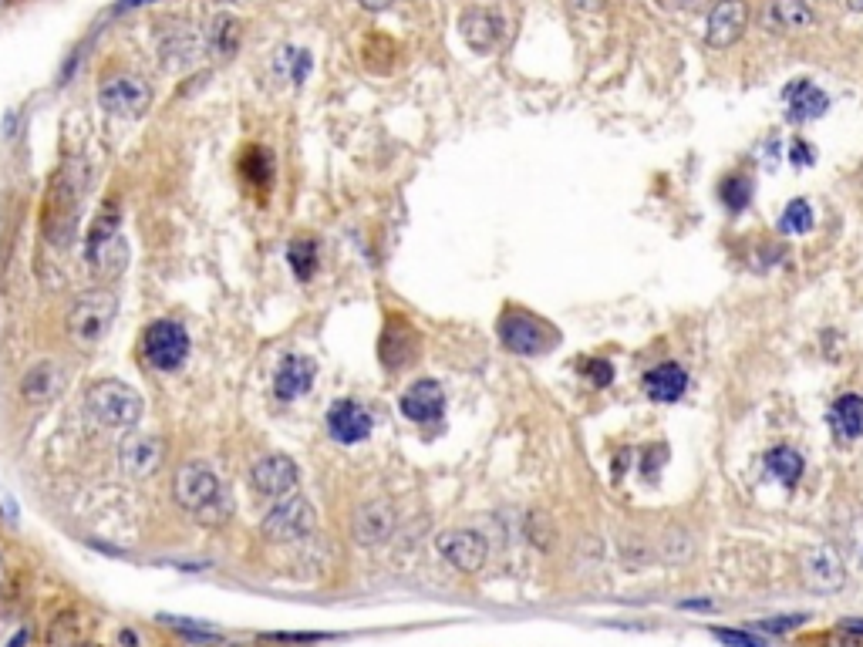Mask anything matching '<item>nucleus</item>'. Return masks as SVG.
<instances>
[{
	"label": "nucleus",
	"instance_id": "obj_32",
	"mask_svg": "<svg viewBox=\"0 0 863 647\" xmlns=\"http://www.w3.org/2000/svg\"><path fill=\"white\" fill-rule=\"evenodd\" d=\"M779 230L786 236H803L813 230V206L806 199H793L786 209H783V220H779Z\"/></svg>",
	"mask_w": 863,
	"mask_h": 647
},
{
	"label": "nucleus",
	"instance_id": "obj_37",
	"mask_svg": "<svg viewBox=\"0 0 863 647\" xmlns=\"http://www.w3.org/2000/svg\"><path fill=\"white\" fill-rule=\"evenodd\" d=\"M803 621H806L803 614H796V617H766V621H759V627H762V631H769V634H786V631H796Z\"/></svg>",
	"mask_w": 863,
	"mask_h": 647
},
{
	"label": "nucleus",
	"instance_id": "obj_2",
	"mask_svg": "<svg viewBox=\"0 0 863 647\" xmlns=\"http://www.w3.org/2000/svg\"><path fill=\"white\" fill-rule=\"evenodd\" d=\"M172 499L189 519H196L206 530H216L233 516V496L226 482L206 466V462H186L172 479Z\"/></svg>",
	"mask_w": 863,
	"mask_h": 647
},
{
	"label": "nucleus",
	"instance_id": "obj_41",
	"mask_svg": "<svg viewBox=\"0 0 863 647\" xmlns=\"http://www.w3.org/2000/svg\"><path fill=\"white\" fill-rule=\"evenodd\" d=\"M840 631H847V634H863V617H847V621L840 624Z\"/></svg>",
	"mask_w": 863,
	"mask_h": 647
},
{
	"label": "nucleus",
	"instance_id": "obj_24",
	"mask_svg": "<svg viewBox=\"0 0 863 647\" xmlns=\"http://www.w3.org/2000/svg\"><path fill=\"white\" fill-rule=\"evenodd\" d=\"M118 226H122V203L112 196L105 199L102 209H98L95 223L88 226V236H85V260H92L98 250H105L108 243L118 240Z\"/></svg>",
	"mask_w": 863,
	"mask_h": 647
},
{
	"label": "nucleus",
	"instance_id": "obj_27",
	"mask_svg": "<svg viewBox=\"0 0 863 647\" xmlns=\"http://www.w3.org/2000/svg\"><path fill=\"white\" fill-rule=\"evenodd\" d=\"M772 24L779 31H799L813 24V7L806 0H772Z\"/></svg>",
	"mask_w": 863,
	"mask_h": 647
},
{
	"label": "nucleus",
	"instance_id": "obj_39",
	"mask_svg": "<svg viewBox=\"0 0 863 647\" xmlns=\"http://www.w3.org/2000/svg\"><path fill=\"white\" fill-rule=\"evenodd\" d=\"M820 644H823V647H863V641H857V637L847 634V631H830V634H823Z\"/></svg>",
	"mask_w": 863,
	"mask_h": 647
},
{
	"label": "nucleus",
	"instance_id": "obj_26",
	"mask_svg": "<svg viewBox=\"0 0 863 647\" xmlns=\"http://www.w3.org/2000/svg\"><path fill=\"white\" fill-rule=\"evenodd\" d=\"M766 469L772 479H779L786 489H796V482L803 479V455L789 445H776L766 452Z\"/></svg>",
	"mask_w": 863,
	"mask_h": 647
},
{
	"label": "nucleus",
	"instance_id": "obj_45",
	"mask_svg": "<svg viewBox=\"0 0 863 647\" xmlns=\"http://www.w3.org/2000/svg\"><path fill=\"white\" fill-rule=\"evenodd\" d=\"M681 607H692V610H705V607H712V604H708V600H685V604H681Z\"/></svg>",
	"mask_w": 863,
	"mask_h": 647
},
{
	"label": "nucleus",
	"instance_id": "obj_34",
	"mask_svg": "<svg viewBox=\"0 0 863 647\" xmlns=\"http://www.w3.org/2000/svg\"><path fill=\"white\" fill-rule=\"evenodd\" d=\"M577 368H580V375L594 381L597 388H607V385L614 381V364L607 361V358H584V361L577 364Z\"/></svg>",
	"mask_w": 863,
	"mask_h": 647
},
{
	"label": "nucleus",
	"instance_id": "obj_43",
	"mask_svg": "<svg viewBox=\"0 0 863 647\" xmlns=\"http://www.w3.org/2000/svg\"><path fill=\"white\" fill-rule=\"evenodd\" d=\"M361 7H365V11H385V7H392L395 0H358Z\"/></svg>",
	"mask_w": 863,
	"mask_h": 647
},
{
	"label": "nucleus",
	"instance_id": "obj_30",
	"mask_svg": "<svg viewBox=\"0 0 863 647\" xmlns=\"http://www.w3.org/2000/svg\"><path fill=\"white\" fill-rule=\"evenodd\" d=\"M287 263L297 273V280H311L317 270V243L301 236V240H290L287 246Z\"/></svg>",
	"mask_w": 863,
	"mask_h": 647
},
{
	"label": "nucleus",
	"instance_id": "obj_7",
	"mask_svg": "<svg viewBox=\"0 0 863 647\" xmlns=\"http://www.w3.org/2000/svg\"><path fill=\"white\" fill-rule=\"evenodd\" d=\"M314 526H317L314 506L307 503L304 496H287V499H277V506L263 516L260 533H263V540H270V543H297V540H304V536H311Z\"/></svg>",
	"mask_w": 863,
	"mask_h": 647
},
{
	"label": "nucleus",
	"instance_id": "obj_5",
	"mask_svg": "<svg viewBox=\"0 0 863 647\" xmlns=\"http://www.w3.org/2000/svg\"><path fill=\"white\" fill-rule=\"evenodd\" d=\"M499 341L513 354H543L560 341V331L523 307H506L499 317Z\"/></svg>",
	"mask_w": 863,
	"mask_h": 647
},
{
	"label": "nucleus",
	"instance_id": "obj_10",
	"mask_svg": "<svg viewBox=\"0 0 863 647\" xmlns=\"http://www.w3.org/2000/svg\"><path fill=\"white\" fill-rule=\"evenodd\" d=\"M162 455H166V442L152 432H132L125 435L122 449H118V466H122L125 479H149L156 476L162 466Z\"/></svg>",
	"mask_w": 863,
	"mask_h": 647
},
{
	"label": "nucleus",
	"instance_id": "obj_17",
	"mask_svg": "<svg viewBox=\"0 0 863 647\" xmlns=\"http://www.w3.org/2000/svg\"><path fill=\"white\" fill-rule=\"evenodd\" d=\"M327 432L341 445H358L371 435V415L351 398H341L327 408Z\"/></svg>",
	"mask_w": 863,
	"mask_h": 647
},
{
	"label": "nucleus",
	"instance_id": "obj_11",
	"mask_svg": "<svg viewBox=\"0 0 863 647\" xmlns=\"http://www.w3.org/2000/svg\"><path fill=\"white\" fill-rule=\"evenodd\" d=\"M803 580L816 594H840L847 583V567L833 546H810L803 550Z\"/></svg>",
	"mask_w": 863,
	"mask_h": 647
},
{
	"label": "nucleus",
	"instance_id": "obj_28",
	"mask_svg": "<svg viewBox=\"0 0 863 647\" xmlns=\"http://www.w3.org/2000/svg\"><path fill=\"white\" fill-rule=\"evenodd\" d=\"M240 172L253 186H260V189L270 186V182H274V156H270L267 149H260V145H250L240 159Z\"/></svg>",
	"mask_w": 863,
	"mask_h": 647
},
{
	"label": "nucleus",
	"instance_id": "obj_44",
	"mask_svg": "<svg viewBox=\"0 0 863 647\" xmlns=\"http://www.w3.org/2000/svg\"><path fill=\"white\" fill-rule=\"evenodd\" d=\"M156 0H118V11H132V7H149Z\"/></svg>",
	"mask_w": 863,
	"mask_h": 647
},
{
	"label": "nucleus",
	"instance_id": "obj_29",
	"mask_svg": "<svg viewBox=\"0 0 863 647\" xmlns=\"http://www.w3.org/2000/svg\"><path fill=\"white\" fill-rule=\"evenodd\" d=\"M719 199L725 203V209H729V213H742V209L749 206V199H752V179L742 176V172H732V176H725L722 186H719Z\"/></svg>",
	"mask_w": 863,
	"mask_h": 647
},
{
	"label": "nucleus",
	"instance_id": "obj_25",
	"mask_svg": "<svg viewBox=\"0 0 863 647\" xmlns=\"http://www.w3.org/2000/svg\"><path fill=\"white\" fill-rule=\"evenodd\" d=\"M206 44H210L213 58L230 61L236 48H240V21H236L233 14H216L213 24H210V38H206Z\"/></svg>",
	"mask_w": 863,
	"mask_h": 647
},
{
	"label": "nucleus",
	"instance_id": "obj_16",
	"mask_svg": "<svg viewBox=\"0 0 863 647\" xmlns=\"http://www.w3.org/2000/svg\"><path fill=\"white\" fill-rule=\"evenodd\" d=\"M395 506L388 499H375V503H365L351 519V533L358 546H381L385 540H392L395 533Z\"/></svg>",
	"mask_w": 863,
	"mask_h": 647
},
{
	"label": "nucleus",
	"instance_id": "obj_46",
	"mask_svg": "<svg viewBox=\"0 0 863 647\" xmlns=\"http://www.w3.org/2000/svg\"><path fill=\"white\" fill-rule=\"evenodd\" d=\"M847 7H850V11H860V14H863V0H847Z\"/></svg>",
	"mask_w": 863,
	"mask_h": 647
},
{
	"label": "nucleus",
	"instance_id": "obj_3",
	"mask_svg": "<svg viewBox=\"0 0 863 647\" xmlns=\"http://www.w3.org/2000/svg\"><path fill=\"white\" fill-rule=\"evenodd\" d=\"M115 314H118V297L112 290H85V294L68 307V317H65L68 341L75 344L78 351L98 348L108 337V331H112Z\"/></svg>",
	"mask_w": 863,
	"mask_h": 647
},
{
	"label": "nucleus",
	"instance_id": "obj_6",
	"mask_svg": "<svg viewBox=\"0 0 863 647\" xmlns=\"http://www.w3.org/2000/svg\"><path fill=\"white\" fill-rule=\"evenodd\" d=\"M98 105L115 118H139L152 105V85L142 75H132V71H115V75H105L102 85H98Z\"/></svg>",
	"mask_w": 863,
	"mask_h": 647
},
{
	"label": "nucleus",
	"instance_id": "obj_15",
	"mask_svg": "<svg viewBox=\"0 0 863 647\" xmlns=\"http://www.w3.org/2000/svg\"><path fill=\"white\" fill-rule=\"evenodd\" d=\"M749 21V7L746 0H719L708 14V31H705V44L715 51L732 48L735 41L742 38Z\"/></svg>",
	"mask_w": 863,
	"mask_h": 647
},
{
	"label": "nucleus",
	"instance_id": "obj_18",
	"mask_svg": "<svg viewBox=\"0 0 863 647\" xmlns=\"http://www.w3.org/2000/svg\"><path fill=\"white\" fill-rule=\"evenodd\" d=\"M459 31H462V41L469 44L476 54H489L503 41V17L489 7H469L459 21Z\"/></svg>",
	"mask_w": 863,
	"mask_h": 647
},
{
	"label": "nucleus",
	"instance_id": "obj_38",
	"mask_svg": "<svg viewBox=\"0 0 863 647\" xmlns=\"http://www.w3.org/2000/svg\"><path fill=\"white\" fill-rule=\"evenodd\" d=\"M789 159H793V166H813L816 152H813V145H806L803 139H796L793 149H789Z\"/></svg>",
	"mask_w": 863,
	"mask_h": 647
},
{
	"label": "nucleus",
	"instance_id": "obj_22",
	"mask_svg": "<svg viewBox=\"0 0 863 647\" xmlns=\"http://www.w3.org/2000/svg\"><path fill=\"white\" fill-rule=\"evenodd\" d=\"M685 388H688V375L675 361L658 364V368H651L648 375H644V391H648L651 402H661V405L678 402V398L685 395Z\"/></svg>",
	"mask_w": 863,
	"mask_h": 647
},
{
	"label": "nucleus",
	"instance_id": "obj_13",
	"mask_svg": "<svg viewBox=\"0 0 863 647\" xmlns=\"http://www.w3.org/2000/svg\"><path fill=\"white\" fill-rule=\"evenodd\" d=\"M398 408L408 422L435 428L445 415V391L435 378H419L415 385L405 388V395L398 398Z\"/></svg>",
	"mask_w": 863,
	"mask_h": 647
},
{
	"label": "nucleus",
	"instance_id": "obj_42",
	"mask_svg": "<svg viewBox=\"0 0 863 647\" xmlns=\"http://www.w3.org/2000/svg\"><path fill=\"white\" fill-rule=\"evenodd\" d=\"M118 644H122V647H139V634L125 627V631H118Z\"/></svg>",
	"mask_w": 863,
	"mask_h": 647
},
{
	"label": "nucleus",
	"instance_id": "obj_19",
	"mask_svg": "<svg viewBox=\"0 0 863 647\" xmlns=\"http://www.w3.org/2000/svg\"><path fill=\"white\" fill-rule=\"evenodd\" d=\"M65 388V368L58 361H38L21 375V398L27 405H48Z\"/></svg>",
	"mask_w": 863,
	"mask_h": 647
},
{
	"label": "nucleus",
	"instance_id": "obj_48",
	"mask_svg": "<svg viewBox=\"0 0 863 647\" xmlns=\"http://www.w3.org/2000/svg\"><path fill=\"white\" fill-rule=\"evenodd\" d=\"M81 647H98V644H81Z\"/></svg>",
	"mask_w": 863,
	"mask_h": 647
},
{
	"label": "nucleus",
	"instance_id": "obj_9",
	"mask_svg": "<svg viewBox=\"0 0 863 647\" xmlns=\"http://www.w3.org/2000/svg\"><path fill=\"white\" fill-rule=\"evenodd\" d=\"M250 486L263 499H287L301 486V469L287 455H263L250 469Z\"/></svg>",
	"mask_w": 863,
	"mask_h": 647
},
{
	"label": "nucleus",
	"instance_id": "obj_14",
	"mask_svg": "<svg viewBox=\"0 0 863 647\" xmlns=\"http://www.w3.org/2000/svg\"><path fill=\"white\" fill-rule=\"evenodd\" d=\"M378 358L388 371H402L419 358V334L402 317H388L385 331L378 341Z\"/></svg>",
	"mask_w": 863,
	"mask_h": 647
},
{
	"label": "nucleus",
	"instance_id": "obj_4",
	"mask_svg": "<svg viewBox=\"0 0 863 647\" xmlns=\"http://www.w3.org/2000/svg\"><path fill=\"white\" fill-rule=\"evenodd\" d=\"M85 408L98 425L115 428V432L135 428L142 422V412H145L139 391H135L132 385H125V381H118V378L95 381V385L85 391Z\"/></svg>",
	"mask_w": 863,
	"mask_h": 647
},
{
	"label": "nucleus",
	"instance_id": "obj_23",
	"mask_svg": "<svg viewBox=\"0 0 863 647\" xmlns=\"http://www.w3.org/2000/svg\"><path fill=\"white\" fill-rule=\"evenodd\" d=\"M826 422H830L837 442L860 439V435H863V398L860 395H840L837 402L830 405Z\"/></svg>",
	"mask_w": 863,
	"mask_h": 647
},
{
	"label": "nucleus",
	"instance_id": "obj_33",
	"mask_svg": "<svg viewBox=\"0 0 863 647\" xmlns=\"http://www.w3.org/2000/svg\"><path fill=\"white\" fill-rule=\"evenodd\" d=\"M277 71H287V78L294 81V85H301V81L307 78V71H311V54L284 48V51H280V58H277Z\"/></svg>",
	"mask_w": 863,
	"mask_h": 647
},
{
	"label": "nucleus",
	"instance_id": "obj_8",
	"mask_svg": "<svg viewBox=\"0 0 863 647\" xmlns=\"http://www.w3.org/2000/svg\"><path fill=\"white\" fill-rule=\"evenodd\" d=\"M142 358L156 371H176L189 358V334L176 321H152L142 331Z\"/></svg>",
	"mask_w": 863,
	"mask_h": 647
},
{
	"label": "nucleus",
	"instance_id": "obj_1",
	"mask_svg": "<svg viewBox=\"0 0 863 647\" xmlns=\"http://www.w3.org/2000/svg\"><path fill=\"white\" fill-rule=\"evenodd\" d=\"M85 186H88V172H85V162H78V159L61 162V169L54 172L48 182L44 209H41V236L54 250H68V246L75 243L81 203H85Z\"/></svg>",
	"mask_w": 863,
	"mask_h": 647
},
{
	"label": "nucleus",
	"instance_id": "obj_21",
	"mask_svg": "<svg viewBox=\"0 0 863 647\" xmlns=\"http://www.w3.org/2000/svg\"><path fill=\"white\" fill-rule=\"evenodd\" d=\"M783 98H786V118H789V122H796V125L813 122V118H823L826 108H830V98H826L810 78L793 81V85L783 91Z\"/></svg>",
	"mask_w": 863,
	"mask_h": 647
},
{
	"label": "nucleus",
	"instance_id": "obj_31",
	"mask_svg": "<svg viewBox=\"0 0 863 647\" xmlns=\"http://www.w3.org/2000/svg\"><path fill=\"white\" fill-rule=\"evenodd\" d=\"M125 260H129V246L122 243V236H118V240H112L105 246V250H98L92 260V267L102 273V277H118V273L125 270Z\"/></svg>",
	"mask_w": 863,
	"mask_h": 647
},
{
	"label": "nucleus",
	"instance_id": "obj_12",
	"mask_svg": "<svg viewBox=\"0 0 863 647\" xmlns=\"http://www.w3.org/2000/svg\"><path fill=\"white\" fill-rule=\"evenodd\" d=\"M435 550L459 573H479L489 557V546L476 530H445L435 536Z\"/></svg>",
	"mask_w": 863,
	"mask_h": 647
},
{
	"label": "nucleus",
	"instance_id": "obj_47",
	"mask_svg": "<svg viewBox=\"0 0 863 647\" xmlns=\"http://www.w3.org/2000/svg\"><path fill=\"white\" fill-rule=\"evenodd\" d=\"M570 4H574V7H580V0H570ZM590 4H597V0H590Z\"/></svg>",
	"mask_w": 863,
	"mask_h": 647
},
{
	"label": "nucleus",
	"instance_id": "obj_40",
	"mask_svg": "<svg viewBox=\"0 0 863 647\" xmlns=\"http://www.w3.org/2000/svg\"><path fill=\"white\" fill-rule=\"evenodd\" d=\"M661 7H668V11H698V7H705L708 0H658Z\"/></svg>",
	"mask_w": 863,
	"mask_h": 647
},
{
	"label": "nucleus",
	"instance_id": "obj_36",
	"mask_svg": "<svg viewBox=\"0 0 863 647\" xmlns=\"http://www.w3.org/2000/svg\"><path fill=\"white\" fill-rule=\"evenodd\" d=\"M172 631H179L183 637H189V641H216L220 637V631H213V627H203V624H186L183 617H162Z\"/></svg>",
	"mask_w": 863,
	"mask_h": 647
},
{
	"label": "nucleus",
	"instance_id": "obj_20",
	"mask_svg": "<svg viewBox=\"0 0 863 647\" xmlns=\"http://www.w3.org/2000/svg\"><path fill=\"white\" fill-rule=\"evenodd\" d=\"M314 375H317V368L311 358H304V354H287L274 375V395L280 402H294V398L311 391Z\"/></svg>",
	"mask_w": 863,
	"mask_h": 647
},
{
	"label": "nucleus",
	"instance_id": "obj_35",
	"mask_svg": "<svg viewBox=\"0 0 863 647\" xmlns=\"http://www.w3.org/2000/svg\"><path fill=\"white\" fill-rule=\"evenodd\" d=\"M712 637L725 647H766V641L749 631H729V627H712Z\"/></svg>",
	"mask_w": 863,
	"mask_h": 647
}]
</instances>
